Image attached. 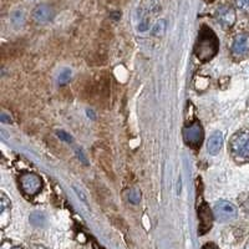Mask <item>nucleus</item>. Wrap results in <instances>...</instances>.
Segmentation results:
<instances>
[{
    "label": "nucleus",
    "mask_w": 249,
    "mask_h": 249,
    "mask_svg": "<svg viewBox=\"0 0 249 249\" xmlns=\"http://www.w3.org/2000/svg\"><path fill=\"white\" fill-rule=\"evenodd\" d=\"M232 53L234 56L244 57L249 54V34L243 33L234 37L232 44Z\"/></svg>",
    "instance_id": "6e6552de"
},
{
    "label": "nucleus",
    "mask_w": 249,
    "mask_h": 249,
    "mask_svg": "<svg viewBox=\"0 0 249 249\" xmlns=\"http://www.w3.org/2000/svg\"><path fill=\"white\" fill-rule=\"evenodd\" d=\"M183 136L187 144H190L191 147L197 148L201 146L202 141H203V128L199 124V122H192V124L186 126V128L183 131Z\"/></svg>",
    "instance_id": "423d86ee"
},
{
    "label": "nucleus",
    "mask_w": 249,
    "mask_h": 249,
    "mask_svg": "<svg viewBox=\"0 0 249 249\" xmlns=\"http://www.w3.org/2000/svg\"><path fill=\"white\" fill-rule=\"evenodd\" d=\"M222 146H223V135H222L219 131L214 132L212 136L208 140V143H207V150L211 155L215 156L218 155V152L222 150Z\"/></svg>",
    "instance_id": "9b49d317"
},
{
    "label": "nucleus",
    "mask_w": 249,
    "mask_h": 249,
    "mask_svg": "<svg viewBox=\"0 0 249 249\" xmlns=\"http://www.w3.org/2000/svg\"><path fill=\"white\" fill-rule=\"evenodd\" d=\"M71 76H72V71L70 70V69H64V70L60 72L59 75V84H61V85H64V84H66V82L70 81Z\"/></svg>",
    "instance_id": "4468645a"
},
{
    "label": "nucleus",
    "mask_w": 249,
    "mask_h": 249,
    "mask_svg": "<svg viewBox=\"0 0 249 249\" xmlns=\"http://www.w3.org/2000/svg\"><path fill=\"white\" fill-rule=\"evenodd\" d=\"M9 214H10V199L6 197L5 193L1 192L0 195V218H1V222H4L3 227L6 226Z\"/></svg>",
    "instance_id": "f8f14e48"
},
{
    "label": "nucleus",
    "mask_w": 249,
    "mask_h": 249,
    "mask_svg": "<svg viewBox=\"0 0 249 249\" xmlns=\"http://www.w3.org/2000/svg\"><path fill=\"white\" fill-rule=\"evenodd\" d=\"M164 30H166V21H164V20H160V21H157L156 25L153 26L152 29L153 34L155 35H162L164 33Z\"/></svg>",
    "instance_id": "2eb2a0df"
},
{
    "label": "nucleus",
    "mask_w": 249,
    "mask_h": 249,
    "mask_svg": "<svg viewBox=\"0 0 249 249\" xmlns=\"http://www.w3.org/2000/svg\"><path fill=\"white\" fill-rule=\"evenodd\" d=\"M140 199H141V193L136 190L131 191L130 195H128V201H130L131 203L136 204V203H139Z\"/></svg>",
    "instance_id": "f3484780"
},
{
    "label": "nucleus",
    "mask_w": 249,
    "mask_h": 249,
    "mask_svg": "<svg viewBox=\"0 0 249 249\" xmlns=\"http://www.w3.org/2000/svg\"><path fill=\"white\" fill-rule=\"evenodd\" d=\"M46 222V218L43 213L34 212L30 215V223L35 227H43Z\"/></svg>",
    "instance_id": "ddd939ff"
},
{
    "label": "nucleus",
    "mask_w": 249,
    "mask_h": 249,
    "mask_svg": "<svg viewBox=\"0 0 249 249\" xmlns=\"http://www.w3.org/2000/svg\"><path fill=\"white\" fill-rule=\"evenodd\" d=\"M247 249H249V247H248V248H247Z\"/></svg>",
    "instance_id": "b1692460"
},
{
    "label": "nucleus",
    "mask_w": 249,
    "mask_h": 249,
    "mask_svg": "<svg viewBox=\"0 0 249 249\" xmlns=\"http://www.w3.org/2000/svg\"><path fill=\"white\" fill-rule=\"evenodd\" d=\"M218 23L221 24L223 28H231L235 23V12L231 5H222L221 8L217 9L215 13Z\"/></svg>",
    "instance_id": "0eeeda50"
},
{
    "label": "nucleus",
    "mask_w": 249,
    "mask_h": 249,
    "mask_svg": "<svg viewBox=\"0 0 249 249\" xmlns=\"http://www.w3.org/2000/svg\"><path fill=\"white\" fill-rule=\"evenodd\" d=\"M219 49V43L213 33V30L208 26H202L198 34V39L195 46L196 56L199 61L207 62L215 56Z\"/></svg>",
    "instance_id": "f257e3e1"
},
{
    "label": "nucleus",
    "mask_w": 249,
    "mask_h": 249,
    "mask_svg": "<svg viewBox=\"0 0 249 249\" xmlns=\"http://www.w3.org/2000/svg\"><path fill=\"white\" fill-rule=\"evenodd\" d=\"M203 249H219V248H218V247L215 246V244L208 243V244H206V246L203 247Z\"/></svg>",
    "instance_id": "412c9836"
},
{
    "label": "nucleus",
    "mask_w": 249,
    "mask_h": 249,
    "mask_svg": "<svg viewBox=\"0 0 249 249\" xmlns=\"http://www.w3.org/2000/svg\"><path fill=\"white\" fill-rule=\"evenodd\" d=\"M33 249H44L43 247H35V248H33Z\"/></svg>",
    "instance_id": "5701e85b"
},
{
    "label": "nucleus",
    "mask_w": 249,
    "mask_h": 249,
    "mask_svg": "<svg viewBox=\"0 0 249 249\" xmlns=\"http://www.w3.org/2000/svg\"><path fill=\"white\" fill-rule=\"evenodd\" d=\"M0 119H1V122H4V124H10V122H12V119H10V117H6V115L5 113H1V117H0Z\"/></svg>",
    "instance_id": "aec40b11"
},
{
    "label": "nucleus",
    "mask_w": 249,
    "mask_h": 249,
    "mask_svg": "<svg viewBox=\"0 0 249 249\" xmlns=\"http://www.w3.org/2000/svg\"><path fill=\"white\" fill-rule=\"evenodd\" d=\"M198 218H199V234H204L211 230L212 227V213H211L210 208L206 203L202 204L198 210Z\"/></svg>",
    "instance_id": "9d476101"
},
{
    "label": "nucleus",
    "mask_w": 249,
    "mask_h": 249,
    "mask_svg": "<svg viewBox=\"0 0 249 249\" xmlns=\"http://www.w3.org/2000/svg\"><path fill=\"white\" fill-rule=\"evenodd\" d=\"M238 8L242 9L243 12L249 13V0H235Z\"/></svg>",
    "instance_id": "a211bd4d"
},
{
    "label": "nucleus",
    "mask_w": 249,
    "mask_h": 249,
    "mask_svg": "<svg viewBox=\"0 0 249 249\" xmlns=\"http://www.w3.org/2000/svg\"><path fill=\"white\" fill-rule=\"evenodd\" d=\"M160 6L156 4L155 0H143L139 8V17H140V23H139V30L140 31H146L150 28V21L151 18L159 12Z\"/></svg>",
    "instance_id": "20e7f679"
},
{
    "label": "nucleus",
    "mask_w": 249,
    "mask_h": 249,
    "mask_svg": "<svg viewBox=\"0 0 249 249\" xmlns=\"http://www.w3.org/2000/svg\"><path fill=\"white\" fill-rule=\"evenodd\" d=\"M20 187L26 196H36L43 188V179L34 172H24L20 176Z\"/></svg>",
    "instance_id": "7ed1b4c3"
},
{
    "label": "nucleus",
    "mask_w": 249,
    "mask_h": 249,
    "mask_svg": "<svg viewBox=\"0 0 249 249\" xmlns=\"http://www.w3.org/2000/svg\"><path fill=\"white\" fill-rule=\"evenodd\" d=\"M10 249H23V248H21V247H13V248Z\"/></svg>",
    "instance_id": "4be33fe9"
},
{
    "label": "nucleus",
    "mask_w": 249,
    "mask_h": 249,
    "mask_svg": "<svg viewBox=\"0 0 249 249\" xmlns=\"http://www.w3.org/2000/svg\"><path fill=\"white\" fill-rule=\"evenodd\" d=\"M54 15V9L51 8L50 5H48V4H40L33 12V19L37 24H46L53 20Z\"/></svg>",
    "instance_id": "1a4fd4ad"
},
{
    "label": "nucleus",
    "mask_w": 249,
    "mask_h": 249,
    "mask_svg": "<svg viewBox=\"0 0 249 249\" xmlns=\"http://www.w3.org/2000/svg\"><path fill=\"white\" fill-rule=\"evenodd\" d=\"M213 214L219 222L233 221L238 214V211L233 203L228 201H218L213 208Z\"/></svg>",
    "instance_id": "39448f33"
},
{
    "label": "nucleus",
    "mask_w": 249,
    "mask_h": 249,
    "mask_svg": "<svg viewBox=\"0 0 249 249\" xmlns=\"http://www.w3.org/2000/svg\"><path fill=\"white\" fill-rule=\"evenodd\" d=\"M231 152L234 159L241 162L249 161V130L234 133L230 142Z\"/></svg>",
    "instance_id": "f03ea898"
},
{
    "label": "nucleus",
    "mask_w": 249,
    "mask_h": 249,
    "mask_svg": "<svg viewBox=\"0 0 249 249\" xmlns=\"http://www.w3.org/2000/svg\"><path fill=\"white\" fill-rule=\"evenodd\" d=\"M12 21L15 26H18V28L23 25L24 24V13L23 12H15L14 14H13Z\"/></svg>",
    "instance_id": "dca6fc26"
},
{
    "label": "nucleus",
    "mask_w": 249,
    "mask_h": 249,
    "mask_svg": "<svg viewBox=\"0 0 249 249\" xmlns=\"http://www.w3.org/2000/svg\"><path fill=\"white\" fill-rule=\"evenodd\" d=\"M57 136H59L62 141H65V142L72 141V137H71L70 135H68L66 132H64V131H59V132H57Z\"/></svg>",
    "instance_id": "6ab92c4d"
}]
</instances>
